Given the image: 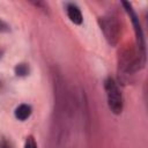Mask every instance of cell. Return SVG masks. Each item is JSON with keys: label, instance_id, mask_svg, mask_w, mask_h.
Instances as JSON below:
<instances>
[{"label": "cell", "instance_id": "6da1fadb", "mask_svg": "<svg viewBox=\"0 0 148 148\" xmlns=\"http://www.w3.org/2000/svg\"><path fill=\"white\" fill-rule=\"evenodd\" d=\"M146 65V54L141 53L135 44L123 45L117 56V72L118 79L126 84L133 81V77Z\"/></svg>", "mask_w": 148, "mask_h": 148}, {"label": "cell", "instance_id": "7a4b0ae2", "mask_svg": "<svg viewBox=\"0 0 148 148\" xmlns=\"http://www.w3.org/2000/svg\"><path fill=\"white\" fill-rule=\"evenodd\" d=\"M98 25L109 45L116 46L121 36V23L119 17L113 13H108L97 18Z\"/></svg>", "mask_w": 148, "mask_h": 148}, {"label": "cell", "instance_id": "3957f363", "mask_svg": "<svg viewBox=\"0 0 148 148\" xmlns=\"http://www.w3.org/2000/svg\"><path fill=\"white\" fill-rule=\"evenodd\" d=\"M104 90L110 111L113 114H120L124 110V97L118 86V82L113 77L108 76L104 80Z\"/></svg>", "mask_w": 148, "mask_h": 148}, {"label": "cell", "instance_id": "52a82bcc", "mask_svg": "<svg viewBox=\"0 0 148 148\" xmlns=\"http://www.w3.org/2000/svg\"><path fill=\"white\" fill-rule=\"evenodd\" d=\"M14 72H15V74H16V76L23 77V76L29 75L30 68H29V65H28V64H25V62H20V64H17V65L14 67Z\"/></svg>", "mask_w": 148, "mask_h": 148}, {"label": "cell", "instance_id": "ba28073f", "mask_svg": "<svg viewBox=\"0 0 148 148\" xmlns=\"http://www.w3.org/2000/svg\"><path fill=\"white\" fill-rule=\"evenodd\" d=\"M24 148H38L37 142L34 138V135H28L24 141Z\"/></svg>", "mask_w": 148, "mask_h": 148}, {"label": "cell", "instance_id": "8992f818", "mask_svg": "<svg viewBox=\"0 0 148 148\" xmlns=\"http://www.w3.org/2000/svg\"><path fill=\"white\" fill-rule=\"evenodd\" d=\"M31 113H32V108H31V105L25 104V103L20 104V105L15 109V111H14L15 118H16L17 120H20V121L27 120V119L31 116Z\"/></svg>", "mask_w": 148, "mask_h": 148}, {"label": "cell", "instance_id": "5b68a950", "mask_svg": "<svg viewBox=\"0 0 148 148\" xmlns=\"http://www.w3.org/2000/svg\"><path fill=\"white\" fill-rule=\"evenodd\" d=\"M66 13H67V17L69 18V21L72 23L76 24V25L82 24L83 16H82L80 7L76 3H73V2L66 3Z\"/></svg>", "mask_w": 148, "mask_h": 148}, {"label": "cell", "instance_id": "9c48e42d", "mask_svg": "<svg viewBox=\"0 0 148 148\" xmlns=\"http://www.w3.org/2000/svg\"><path fill=\"white\" fill-rule=\"evenodd\" d=\"M0 148H14V145L9 139L1 136L0 138Z\"/></svg>", "mask_w": 148, "mask_h": 148}, {"label": "cell", "instance_id": "30bf717a", "mask_svg": "<svg viewBox=\"0 0 148 148\" xmlns=\"http://www.w3.org/2000/svg\"><path fill=\"white\" fill-rule=\"evenodd\" d=\"M10 31V27L8 23H6L3 20L0 18V32H9Z\"/></svg>", "mask_w": 148, "mask_h": 148}, {"label": "cell", "instance_id": "277c9868", "mask_svg": "<svg viewBox=\"0 0 148 148\" xmlns=\"http://www.w3.org/2000/svg\"><path fill=\"white\" fill-rule=\"evenodd\" d=\"M121 6L124 7L125 12L127 13V15L130 16V20L132 22V25H133V29H134V34H135V46L138 47V50L146 54V40H145V35H143V30H142V25H141V22L139 20V16L138 14L135 13L133 6L127 2V1H123L121 2Z\"/></svg>", "mask_w": 148, "mask_h": 148}]
</instances>
